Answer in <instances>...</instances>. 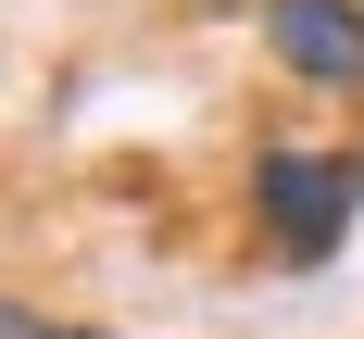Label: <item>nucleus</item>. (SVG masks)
I'll use <instances>...</instances> for the list:
<instances>
[{"instance_id":"f03ea898","label":"nucleus","mask_w":364,"mask_h":339,"mask_svg":"<svg viewBox=\"0 0 364 339\" xmlns=\"http://www.w3.org/2000/svg\"><path fill=\"white\" fill-rule=\"evenodd\" d=\"M264 50L301 88H364V0H264Z\"/></svg>"},{"instance_id":"7ed1b4c3","label":"nucleus","mask_w":364,"mask_h":339,"mask_svg":"<svg viewBox=\"0 0 364 339\" xmlns=\"http://www.w3.org/2000/svg\"><path fill=\"white\" fill-rule=\"evenodd\" d=\"M0 339H113V327H63V314H38V301L0 289Z\"/></svg>"},{"instance_id":"f257e3e1","label":"nucleus","mask_w":364,"mask_h":339,"mask_svg":"<svg viewBox=\"0 0 364 339\" xmlns=\"http://www.w3.org/2000/svg\"><path fill=\"white\" fill-rule=\"evenodd\" d=\"M352 201H364V176L339 151H264L252 163V214H264V239H277V264H339Z\"/></svg>"}]
</instances>
